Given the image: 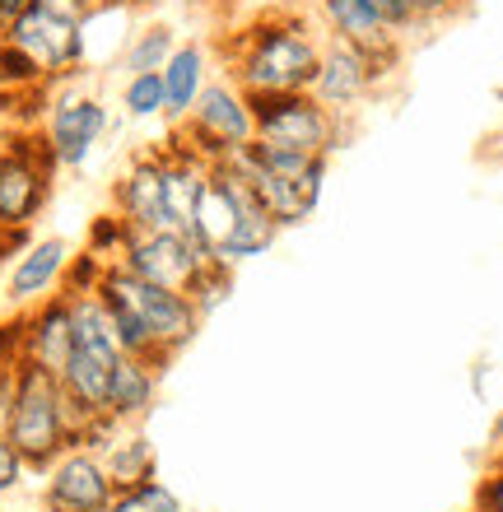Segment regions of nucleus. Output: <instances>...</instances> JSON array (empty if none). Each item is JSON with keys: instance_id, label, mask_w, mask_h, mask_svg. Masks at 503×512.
Here are the masks:
<instances>
[{"instance_id": "1", "label": "nucleus", "mask_w": 503, "mask_h": 512, "mask_svg": "<svg viewBox=\"0 0 503 512\" xmlns=\"http://www.w3.org/2000/svg\"><path fill=\"white\" fill-rule=\"evenodd\" d=\"M322 42L317 24L299 10H266L247 19L224 42V75L247 98L257 94H313L317 66H322Z\"/></svg>"}, {"instance_id": "2", "label": "nucleus", "mask_w": 503, "mask_h": 512, "mask_svg": "<svg viewBox=\"0 0 503 512\" xmlns=\"http://www.w3.org/2000/svg\"><path fill=\"white\" fill-rule=\"evenodd\" d=\"M229 177H238L247 196L280 224V229H299L317 215L322 205V187H327V159H308L294 149L266 145V140H247V145L229 149L215 163Z\"/></svg>"}, {"instance_id": "3", "label": "nucleus", "mask_w": 503, "mask_h": 512, "mask_svg": "<svg viewBox=\"0 0 503 512\" xmlns=\"http://www.w3.org/2000/svg\"><path fill=\"white\" fill-rule=\"evenodd\" d=\"M5 438H10V447L24 457L28 475H42L61 452L80 447L84 419L75 415V405H70L61 378H52V373H42V368H33V364H19L10 419H5Z\"/></svg>"}, {"instance_id": "4", "label": "nucleus", "mask_w": 503, "mask_h": 512, "mask_svg": "<svg viewBox=\"0 0 503 512\" xmlns=\"http://www.w3.org/2000/svg\"><path fill=\"white\" fill-rule=\"evenodd\" d=\"M98 298L108 303L112 312H126L131 322L150 336L154 354L173 364L177 354L187 350L191 340L201 336L205 317L191 308L187 294H177V289H164V284H150L131 275L126 266H108L103 270V284H98Z\"/></svg>"}, {"instance_id": "5", "label": "nucleus", "mask_w": 503, "mask_h": 512, "mask_svg": "<svg viewBox=\"0 0 503 512\" xmlns=\"http://www.w3.org/2000/svg\"><path fill=\"white\" fill-rule=\"evenodd\" d=\"M56 159L38 126L10 131L0 140V229L33 233L56 191Z\"/></svg>"}, {"instance_id": "6", "label": "nucleus", "mask_w": 503, "mask_h": 512, "mask_svg": "<svg viewBox=\"0 0 503 512\" xmlns=\"http://www.w3.org/2000/svg\"><path fill=\"white\" fill-rule=\"evenodd\" d=\"M247 103H252V140L294 149L308 159H331L350 135V122L322 108L313 94H257Z\"/></svg>"}, {"instance_id": "7", "label": "nucleus", "mask_w": 503, "mask_h": 512, "mask_svg": "<svg viewBox=\"0 0 503 512\" xmlns=\"http://www.w3.org/2000/svg\"><path fill=\"white\" fill-rule=\"evenodd\" d=\"M42 140L52 149V159L61 173H80L84 163L94 159V149L108 140L112 131V108L103 103V94L84 89L80 80L52 84L47 103H42Z\"/></svg>"}, {"instance_id": "8", "label": "nucleus", "mask_w": 503, "mask_h": 512, "mask_svg": "<svg viewBox=\"0 0 503 512\" xmlns=\"http://www.w3.org/2000/svg\"><path fill=\"white\" fill-rule=\"evenodd\" d=\"M0 38L10 42L14 52L24 56L28 66L38 70L47 84H66V80H80L89 70V56H84V28L70 24V19H56L47 14L42 5L28 0L24 10L14 14Z\"/></svg>"}, {"instance_id": "9", "label": "nucleus", "mask_w": 503, "mask_h": 512, "mask_svg": "<svg viewBox=\"0 0 503 512\" xmlns=\"http://www.w3.org/2000/svg\"><path fill=\"white\" fill-rule=\"evenodd\" d=\"M396 66H401L396 52H364V47L327 38L322 42V66H317V80H313V98L350 122L354 112L392 80Z\"/></svg>"}, {"instance_id": "10", "label": "nucleus", "mask_w": 503, "mask_h": 512, "mask_svg": "<svg viewBox=\"0 0 503 512\" xmlns=\"http://www.w3.org/2000/svg\"><path fill=\"white\" fill-rule=\"evenodd\" d=\"M191 149H201L210 163H219L229 149L252 140V103L229 75H215L205 84V94L196 98V108L182 126H173Z\"/></svg>"}, {"instance_id": "11", "label": "nucleus", "mask_w": 503, "mask_h": 512, "mask_svg": "<svg viewBox=\"0 0 503 512\" xmlns=\"http://www.w3.org/2000/svg\"><path fill=\"white\" fill-rule=\"evenodd\" d=\"M75 247L56 233H42V238H28L19 252L5 261V275H0V303L10 312H28L38 308L42 298L61 294V280H66V266Z\"/></svg>"}, {"instance_id": "12", "label": "nucleus", "mask_w": 503, "mask_h": 512, "mask_svg": "<svg viewBox=\"0 0 503 512\" xmlns=\"http://www.w3.org/2000/svg\"><path fill=\"white\" fill-rule=\"evenodd\" d=\"M117 485L94 447H70L42 471V508L47 512H98L112 508Z\"/></svg>"}, {"instance_id": "13", "label": "nucleus", "mask_w": 503, "mask_h": 512, "mask_svg": "<svg viewBox=\"0 0 503 512\" xmlns=\"http://www.w3.org/2000/svg\"><path fill=\"white\" fill-rule=\"evenodd\" d=\"M210 256L191 243L187 233H168V229H131L126 238V252L117 266H126L131 275L150 284H164V289H177L187 294L191 280L201 275V266Z\"/></svg>"}, {"instance_id": "14", "label": "nucleus", "mask_w": 503, "mask_h": 512, "mask_svg": "<svg viewBox=\"0 0 503 512\" xmlns=\"http://www.w3.org/2000/svg\"><path fill=\"white\" fill-rule=\"evenodd\" d=\"M117 215L131 224V229H173L168 219V201H164V145H145L136 149L126 168L112 182V205Z\"/></svg>"}, {"instance_id": "15", "label": "nucleus", "mask_w": 503, "mask_h": 512, "mask_svg": "<svg viewBox=\"0 0 503 512\" xmlns=\"http://www.w3.org/2000/svg\"><path fill=\"white\" fill-rule=\"evenodd\" d=\"M24 317V364L42 368L61 378L75 354V322H70V298L66 294H52L42 298L38 308L19 312Z\"/></svg>"}, {"instance_id": "16", "label": "nucleus", "mask_w": 503, "mask_h": 512, "mask_svg": "<svg viewBox=\"0 0 503 512\" xmlns=\"http://www.w3.org/2000/svg\"><path fill=\"white\" fill-rule=\"evenodd\" d=\"M317 24L322 33L336 42H350V47H364V52H396L401 56V33L387 24V14L373 5V0H313Z\"/></svg>"}, {"instance_id": "17", "label": "nucleus", "mask_w": 503, "mask_h": 512, "mask_svg": "<svg viewBox=\"0 0 503 512\" xmlns=\"http://www.w3.org/2000/svg\"><path fill=\"white\" fill-rule=\"evenodd\" d=\"M243 201H247V187H243V182H238V177H229L224 168H210L201 196H196V210H191L187 238L201 247L205 256H215L219 247H224V238L233 233V224H238V210H243Z\"/></svg>"}, {"instance_id": "18", "label": "nucleus", "mask_w": 503, "mask_h": 512, "mask_svg": "<svg viewBox=\"0 0 503 512\" xmlns=\"http://www.w3.org/2000/svg\"><path fill=\"white\" fill-rule=\"evenodd\" d=\"M159 80H164V122L168 126H182L191 117V108H196V98L205 94V84L215 80V56H210V47L196 38H182L173 47V56L164 61V70H159Z\"/></svg>"}, {"instance_id": "19", "label": "nucleus", "mask_w": 503, "mask_h": 512, "mask_svg": "<svg viewBox=\"0 0 503 512\" xmlns=\"http://www.w3.org/2000/svg\"><path fill=\"white\" fill-rule=\"evenodd\" d=\"M159 387H164V368L136 354H122L108 382V419L117 424H145L159 405Z\"/></svg>"}, {"instance_id": "20", "label": "nucleus", "mask_w": 503, "mask_h": 512, "mask_svg": "<svg viewBox=\"0 0 503 512\" xmlns=\"http://www.w3.org/2000/svg\"><path fill=\"white\" fill-rule=\"evenodd\" d=\"M177 42L182 38H177V28L168 24V19L145 14V19H136V28L126 33V47H122V56H117V70H122V75H159Z\"/></svg>"}, {"instance_id": "21", "label": "nucleus", "mask_w": 503, "mask_h": 512, "mask_svg": "<svg viewBox=\"0 0 503 512\" xmlns=\"http://www.w3.org/2000/svg\"><path fill=\"white\" fill-rule=\"evenodd\" d=\"M280 224H275L266 210H261L252 196L243 201V210H238V224H233V233L224 238V247L215 252V261H224V266H247V261H257V256H266L275 243H280Z\"/></svg>"}, {"instance_id": "22", "label": "nucleus", "mask_w": 503, "mask_h": 512, "mask_svg": "<svg viewBox=\"0 0 503 512\" xmlns=\"http://www.w3.org/2000/svg\"><path fill=\"white\" fill-rule=\"evenodd\" d=\"M117 108H122L126 122H164V80L159 75H122V94H117Z\"/></svg>"}, {"instance_id": "23", "label": "nucleus", "mask_w": 503, "mask_h": 512, "mask_svg": "<svg viewBox=\"0 0 503 512\" xmlns=\"http://www.w3.org/2000/svg\"><path fill=\"white\" fill-rule=\"evenodd\" d=\"M233 284H238V270L233 266H224V261H205L201 266V275L191 280V289H187V298H191V308L201 312V317H210V312H219L224 303H229V294H233Z\"/></svg>"}, {"instance_id": "24", "label": "nucleus", "mask_w": 503, "mask_h": 512, "mask_svg": "<svg viewBox=\"0 0 503 512\" xmlns=\"http://www.w3.org/2000/svg\"><path fill=\"white\" fill-rule=\"evenodd\" d=\"M126 238H131V224H126L117 210H103V215L89 219V233H84V252H94L98 261L117 266L126 252Z\"/></svg>"}, {"instance_id": "25", "label": "nucleus", "mask_w": 503, "mask_h": 512, "mask_svg": "<svg viewBox=\"0 0 503 512\" xmlns=\"http://www.w3.org/2000/svg\"><path fill=\"white\" fill-rule=\"evenodd\" d=\"M112 512H187V508H182V499L154 475V480H140V485H131V489H117Z\"/></svg>"}, {"instance_id": "26", "label": "nucleus", "mask_w": 503, "mask_h": 512, "mask_svg": "<svg viewBox=\"0 0 503 512\" xmlns=\"http://www.w3.org/2000/svg\"><path fill=\"white\" fill-rule=\"evenodd\" d=\"M103 270H108V261H98L94 252H75L66 266V280H61V294L66 298H80V294H98V284H103Z\"/></svg>"}, {"instance_id": "27", "label": "nucleus", "mask_w": 503, "mask_h": 512, "mask_svg": "<svg viewBox=\"0 0 503 512\" xmlns=\"http://www.w3.org/2000/svg\"><path fill=\"white\" fill-rule=\"evenodd\" d=\"M471 512H503V457H494V461H490V471L480 475L476 503H471Z\"/></svg>"}, {"instance_id": "28", "label": "nucleus", "mask_w": 503, "mask_h": 512, "mask_svg": "<svg viewBox=\"0 0 503 512\" xmlns=\"http://www.w3.org/2000/svg\"><path fill=\"white\" fill-rule=\"evenodd\" d=\"M28 480V466H24V457L10 447V438L0 433V499H10L14 489Z\"/></svg>"}, {"instance_id": "29", "label": "nucleus", "mask_w": 503, "mask_h": 512, "mask_svg": "<svg viewBox=\"0 0 503 512\" xmlns=\"http://www.w3.org/2000/svg\"><path fill=\"white\" fill-rule=\"evenodd\" d=\"M466 0H410V14H415V28H434L443 24V19H452V14L462 10Z\"/></svg>"}, {"instance_id": "30", "label": "nucleus", "mask_w": 503, "mask_h": 512, "mask_svg": "<svg viewBox=\"0 0 503 512\" xmlns=\"http://www.w3.org/2000/svg\"><path fill=\"white\" fill-rule=\"evenodd\" d=\"M382 14H387V24L401 33V38H415L420 28H415V14H410V0H373Z\"/></svg>"}, {"instance_id": "31", "label": "nucleus", "mask_w": 503, "mask_h": 512, "mask_svg": "<svg viewBox=\"0 0 503 512\" xmlns=\"http://www.w3.org/2000/svg\"><path fill=\"white\" fill-rule=\"evenodd\" d=\"M33 5H42L47 14H56V19H70V24H84L89 14H94L98 0H33Z\"/></svg>"}, {"instance_id": "32", "label": "nucleus", "mask_w": 503, "mask_h": 512, "mask_svg": "<svg viewBox=\"0 0 503 512\" xmlns=\"http://www.w3.org/2000/svg\"><path fill=\"white\" fill-rule=\"evenodd\" d=\"M28 238H33V233H5V229H0V270H5V261H10V256L28 243Z\"/></svg>"}, {"instance_id": "33", "label": "nucleus", "mask_w": 503, "mask_h": 512, "mask_svg": "<svg viewBox=\"0 0 503 512\" xmlns=\"http://www.w3.org/2000/svg\"><path fill=\"white\" fill-rule=\"evenodd\" d=\"M490 452L494 457H503V410L494 415V424H490Z\"/></svg>"}, {"instance_id": "34", "label": "nucleus", "mask_w": 503, "mask_h": 512, "mask_svg": "<svg viewBox=\"0 0 503 512\" xmlns=\"http://www.w3.org/2000/svg\"><path fill=\"white\" fill-rule=\"evenodd\" d=\"M24 5H28V0H0V33H5V24H10V19L24 10Z\"/></svg>"}, {"instance_id": "35", "label": "nucleus", "mask_w": 503, "mask_h": 512, "mask_svg": "<svg viewBox=\"0 0 503 512\" xmlns=\"http://www.w3.org/2000/svg\"><path fill=\"white\" fill-rule=\"evenodd\" d=\"M126 5H131L136 14H159L164 5H173V0H126Z\"/></svg>"}, {"instance_id": "36", "label": "nucleus", "mask_w": 503, "mask_h": 512, "mask_svg": "<svg viewBox=\"0 0 503 512\" xmlns=\"http://www.w3.org/2000/svg\"><path fill=\"white\" fill-rule=\"evenodd\" d=\"M19 103H24V98H19ZM0 108H14V98H0Z\"/></svg>"}, {"instance_id": "37", "label": "nucleus", "mask_w": 503, "mask_h": 512, "mask_svg": "<svg viewBox=\"0 0 503 512\" xmlns=\"http://www.w3.org/2000/svg\"><path fill=\"white\" fill-rule=\"evenodd\" d=\"M494 145H499V159H503V126H499V140H494Z\"/></svg>"}, {"instance_id": "38", "label": "nucleus", "mask_w": 503, "mask_h": 512, "mask_svg": "<svg viewBox=\"0 0 503 512\" xmlns=\"http://www.w3.org/2000/svg\"><path fill=\"white\" fill-rule=\"evenodd\" d=\"M14 368H19V364H14Z\"/></svg>"}]
</instances>
